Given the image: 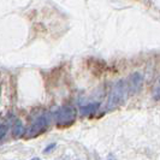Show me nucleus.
<instances>
[{"mask_svg":"<svg viewBox=\"0 0 160 160\" xmlns=\"http://www.w3.org/2000/svg\"><path fill=\"white\" fill-rule=\"evenodd\" d=\"M129 94V88H128V83L127 81L120 80L118 82H116L113 84L112 90L108 96V101H107V107L110 110L116 108L120 105H123L125 102Z\"/></svg>","mask_w":160,"mask_h":160,"instance_id":"f257e3e1","label":"nucleus"},{"mask_svg":"<svg viewBox=\"0 0 160 160\" xmlns=\"http://www.w3.org/2000/svg\"><path fill=\"white\" fill-rule=\"evenodd\" d=\"M47 125H48V118L46 116H42L40 118H38V119L34 122L32 128L29 129V131H28L29 132V137H34L36 136V135L42 134L47 129Z\"/></svg>","mask_w":160,"mask_h":160,"instance_id":"7ed1b4c3","label":"nucleus"},{"mask_svg":"<svg viewBox=\"0 0 160 160\" xmlns=\"http://www.w3.org/2000/svg\"><path fill=\"white\" fill-rule=\"evenodd\" d=\"M76 110L71 106H63L56 113V122L59 127H69L76 120Z\"/></svg>","mask_w":160,"mask_h":160,"instance_id":"f03ea898","label":"nucleus"},{"mask_svg":"<svg viewBox=\"0 0 160 160\" xmlns=\"http://www.w3.org/2000/svg\"><path fill=\"white\" fill-rule=\"evenodd\" d=\"M24 132H25L24 125L21 122H17L16 124H15V128H13V136L16 137V138H19V137L23 136Z\"/></svg>","mask_w":160,"mask_h":160,"instance_id":"423d86ee","label":"nucleus"},{"mask_svg":"<svg viewBox=\"0 0 160 160\" xmlns=\"http://www.w3.org/2000/svg\"><path fill=\"white\" fill-rule=\"evenodd\" d=\"M99 106L100 105L98 104V102H92V104H87L84 105V106H82L81 107V114L82 116H89V114H93V113H95L98 111V108H99Z\"/></svg>","mask_w":160,"mask_h":160,"instance_id":"39448f33","label":"nucleus"},{"mask_svg":"<svg viewBox=\"0 0 160 160\" xmlns=\"http://www.w3.org/2000/svg\"><path fill=\"white\" fill-rule=\"evenodd\" d=\"M53 148H56V143H51V144H48L47 147L45 148V151H43V152H45V153H49V152H51V151H52V149H53Z\"/></svg>","mask_w":160,"mask_h":160,"instance_id":"0eeeda50","label":"nucleus"},{"mask_svg":"<svg viewBox=\"0 0 160 160\" xmlns=\"http://www.w3.org/2000/svg\"><path fill=\"white\" fill-rule=\"evenodd\" d=\"M142 82H143V78H142V75L141 73H134L130 76L129 78V83H128V88L129 92H132V93H136L138 92L141 87H142Z\"/></svg>","mask_w":160,"mask_h":160,"instance_id":"20e7f679","label":"nucleus"}]
</instances>
